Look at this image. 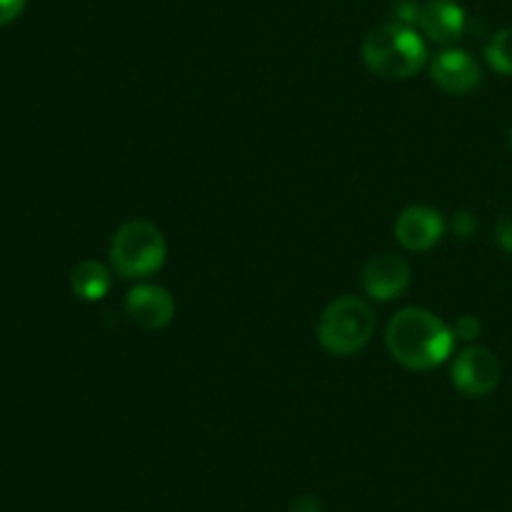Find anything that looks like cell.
I'll return each instance as SVG.
<instances>
[{"mask_svg": "<svg viewBox=\"0 0 512 512\" xmlns=\"http://www.w3.org/2000/svg\"><path fill=\"white\" fill-rule=\"evenodd\" d=\"M430 75H433V83L438 88L453 95L470 93L480 83L478 63L465 50H445V53H440L430 65Z\"/></svg>", "mask_w": 512, "mask_h": 512, "instance_id": "cell-9", "label": "cell"}, {"mask_svg": "<svg viewBox=\"0 0 512 512\" xmlns=\"http://www.w3.org/2000/svg\"><path fill=\"white\" fill-rule=\"evenodd\" d=\"M28 0H0V25L13 23L15 18H20V13L25 10Z\"/></svg>", "mask_w": 512, "mask_h": 512, "instance_id": "cell-14", "label": "cell"}, {"mask_svg": "<svg viewBox=\"0 0 512 512\" xmlns=\"http://www.w3.org/2000/svg\"><path fill=\"white\" fill-rule=\"evenodd\" d=\"M125 310L143 330H160L173 320L175 300L160 285H138L125 298Z\"/></svg>", "mask_w": 512, "mask_h": 512, "instance_id": "cell-8", "label": "cell"}, {"mask_svg": "<svg viewBox=\"0 0 512 512\" xmlns=\"http://www.w3.org/2000/svg\"><path fill=\"white\" fill-rule=\"evenodd\" d=\"M500 383V363L488 348H465L453 363V385L468 398H485Z\"/></svg>", "mask_w": 512, "mask_h": 512, "instance_id": "cell-5", "label": "cell"}, {"mask_svg": "<svg viewBox=\"0 0 512 512\" xmlns=\"http://www.w3.org/2000/svg\"><path fill=\"white\" fill-rule=\"evenodd\" d=\"M363 60L383 78H413L428 60V50L410 25L390 23L365 35Z\"/></svg>", "mask_w": 512, "mask_h": 512, "instance_id": "cell-2", "label": "cell"}, {"mask_svg": "<svg viewBox=\"0 0 512 512\" xmlns=\"http://www.w3.org/2000/svg\"><path fill=\"white\" fill-rule=\"evenodd\" d=\"M495 238H498L500 248L508 250V253H512V218H503V220H500L498 235H495Z\"/></svg>", "mask_w": 512, "mask_h": 512, "instance_id": "cell-16", "label": "cell"}, {"mask_svg": "<svg viewBox=\"0 0 512 512\" xmlns=\"http://www.w3.org/2000/svg\"><path fill=\"white\" fill-rule=\"evenodd\" d=\"M485 55H488V63L493 65V70L503 75H512V28L495 33Z\"/></svg>", "mask_w": 512, "mask_h": 512, "instance_id": "cell-12", "label": "cell"}, {"mask_svg": "<svg viewBox=\"0 0 512 512\" xmlns=\"http://www.w3.org/2000/svg\"><path fill=\"white\" fill-rule=\"evenodd\" d=\"M445 233V220L438 210L425 208V205H413L403 210L395 223V238L405 250L423 253V250L435 248Z\"/></svg>", "mask_w": 512, "mask_h": 512, "instance_id": "cell-6", "label": "cell"}, {"mask_svg": "<svg viewBox=\"0 0 512 512\" xmlns=\"http://www.w3.org/2000/svg\"><path fill=\"white\" fill-rule=\"evenodd\" d=\"M418 25L433 43H458L465 30V10L453 0H428L420 5Z\"/></svg>", "mask_w": 512, "mask_h": 512, "instance_id": "cell-10", "label": "cell"}, {"mask_svg": "<svg viewBox=\"0 0 512 512\" xmlns=\"http://www.w3.org/2000/svg\"><path fill=\"white\" fill-rule=\"evenodd\" d=\"M453 230H455V235H460V238H470V235H473V230H475L473 215H470V213H458V215H455Z\"/></svg>", "mask_w": 512, "mask_h": 512, "instance_id": "cell-15", "label": "cell"}, {"mask_svg": "<svg viewBox=\"0 0 512 512\" xmlns=\"http://www.w3.org/2000/svg\"><path fill=\"white\" fill-rule=\"evenodd\" d=\"M510 148H512V133H510Z\"/></svg>", "mask_w": 512, "mask_h": 512, "instance_id": "cell-18", "label": "cell"}, {"mask_svg": "<svg viewBox=\"0 0 512 512\" xmlns=\"http://www.w3.org/2000/svg\"><path fill=\"white\" fill-rule=\"evenodd\" d=\"M388 350L400 365L410 370H433L453 353L455 333L430 310L405 308L390 320Z\"/></svg>", "mask_w": 512, "mask_h": 512, "instance_id": "cell-1", "label": "cell"}, {"mask_svg": "<svg viewBox=\"0 0 512 512\" xmlns=\"http://www.w3.org/2000/svg\"><path fill=\"white\" fill-rule=\"evenodd\" d=\"M293 512H320V503L315 498H310V495H305V498L295 500Z\"/></svg>", "mask_w": 512, "mask_h": 512, "instance_id": "cell-17", "label": "cell"}, {"mask_svg": "<svg viewBox=\"0 0 512 512\" xmlns=\"http://www.w3.org/2000/svg\"><path fill=\"white\" fill-rule=\"evenodd\" d=\"M168 245L163 233L148 220L120 225L110 243V263L123 278H145L163 268Z\"/></svg>", "mask_w": 512, "mask_h": 512, "instance_id": "cell-4", "label": "cell"}, {"mask_svg": "<svg viewBox=\"0 0 512 512\" xmlns=\"http://www.w3.org/2000/svg\"><path fill=\"white\" fill-rule=\"evenodd\" d=\"M375 333V315L365 300L355 295L333 300L318 323V340L325 353L348 358L363 350Z\"/></svg>", "mask_w": 512, "mask_h": 512, "instance_id": "cell-3", "label": "cell"}, {"mask_svg": "<svg viewBox=\"0 0 512 512\" xmlns=\"http://www.w3.org/2000/svg\"><path fill=\"white\" fill-rule=\"evenodd\" d=\"M410 285V268L398 255H375L363 268V288L370 298L388 300L400 298Z\"/></svg>", "mask_w": 512, "mask_h": 512, "instance_id": "cell-7", "label": "cell"}, {"mask_svg": "<svg viewBox=\"0 0 512 512\" xmlns=\"http://www.w3.org/2000/svg\"><path fill=\"white\" fill-rule=\"evenodd\" d=\"M455 338L460 340H475L480 335V320L473 318V315H463V318L458 320V325H455Z\"/></svg>", "mask_w": 512, "mask_h": 512, "instance_id": "cell-13", "label": "cell"}, {"mask_svg": "<svg viewBox=\"0 0 512 512\" xmlns=\"http://www.w3.org/2000/svg\"><path fill=\"white\" fill-rule=\"evenodd\" d=\"M70 285H73V293L80 300L95 303V300H103L108 295L113 278H110V270L103 263H98V260H85V263H80L73 270Z\"/></svg>", "mask_w": 512, "mask_h": 512, "instance_id": "cell-11", "label": "cell"}]
</instances>
